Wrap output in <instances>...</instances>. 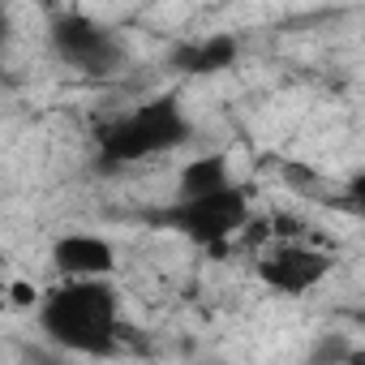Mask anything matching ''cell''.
Listing matches in <instances>:
<instances>
[{
  "label": "cell",
  "mask_w": 365,
  "mask_h": 365,
  "mask_svg": "<svg viewBox=\"0 0 365 365\" xmlns=\"http://www.w3.org/2000/svg\"><path fill=\"white\" fill-rule=\"evenodd\" d=\"M39 331L73 356H120L125 352V318L120 292L108 279H56L39 292L35 305Z\"/></svg>",
  "instance_id": "cell-1"
},
{
  "label": "cell",
  "mask_w": 365,
  "mask_h": 365,
  "mask_svg": "<svg viewBox=\"0 0 365 365\" xmlns=\"http://www.w3.org/2000/svg\"><path fill=\"white\" fill-rule=\"evenodd\" d=\"M190 138H194V125H190L185 99L176 91H163L116 112L95 129V168L112 176V172L176 155L180 146H190Z\"/></svg>",
  "instance_id": "cell-2"
},
{
  "label": "cell",
  "mask_w": 365,
  "mask_h": 365,
  "mask_svg": "<svg viewBox=\"0 0 365 365\" xmlns=\"http://www.w3.org/2000/svg\"><path fill=\"white\" fill-rule=\"evenodd\" d=\"M150 224L168 228L176 237H185L190 245H198L207 254H224L254 224V198H250V185L228 180V185H220L211 194L172 198L168 207H159L150 215Z\"/></svg>",
  "instance_id": "cell-3"
},
{
  "label": "cell",
  "mask_w": 365,
  "mask_h": 365,
  "mask_svg": "<svg viewBox=\"0 0 365 365\" xmlns=\"http://www.w3.org/2000/svg\"><path fill=\"white\" fill-rule=\"evenodd\" d=\"M48 43L61 65L82 78H116L129 65V43L91 14H56L48 22Z\"/></svg>",
  "instance_id": "cell-4"
},
{
  "label": "cell",
  "mask_w": 365,
  "mask_h": 365,
  "mask_svg": "<svg viewBox=\"0 0 365 365\" xmlns=\"http://www.w3.org/2000/svg\"><path fill=\"white\" fill-rule=\"evenodd\" d=\"M331 271H335L331 250H322V245H314L305 237H275L254 262L258 284L279 292V297H305L318 284H327Z\"/></svg>",
  "instance_id": "cell-5"
},
{
  "label": "cell",
  "mask_w": 365,
  "mask_h": 365,
  "mask_svg": "<svg viewBox=\"0 0 365 365\" xmlns=\"http://www.w3.org/2000/svg\"><path fill=\"white\" fill-rule=\"evenodd\" d=\"M52 271L61 279H108L116 275V245L99 232H61L52 241Z\"/></svg>",
  "instance_id": "cell-6"
},
{
  "label": "cell",
  "mask_w": 365,
  "mask_h": 365,
  "mask_svg": "<svg viewBox=\"0 0 365 365\" xmlns=\"http://www.w3.org/2000/svg\"><path fill=\"white\" fill-rule=\"evenodd\" d=\"M241 56V39L237 35H202V39H185L168 52V65L180 73V78H215V73H228Z\"/></svg>",
  "instance_id": "cell-7"
},
{
  "label": "cell",
  "mask_w": 365,
  "mask_h": 365,
  "mask_svg": "<svg viewBox=\"0 0 365 365\" xmlns=\"http://www.w3.org/2000/svg\"><path fill=\"white\" fill-rule=\"evenodd\" d=\"M228 180H237V176H232L228 155H194V159L180 163V172H176V194H172V198L211 194V190L228 185Z\"/></svg>",
  "instance_id": "cell-8"
},
{
  "label": "cell",
  "mask_w": 365,
  "mask_h": 365,
  "mask_svg": "<svg viewBox=\"0 0 365 365\" xmlns=\"http://www.w3.org/2000/svg\"><path fill=\"white\" fill-rule=\"evenodd\" d=\"M5 292H9V305L14 309H31L35 314V305H39V284H31V279H14V284H5Z\"/></svg>",
  "instance_id": "cell-9"
}]
</instances>
